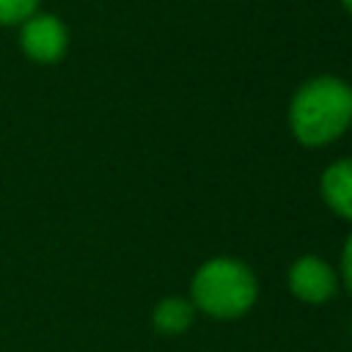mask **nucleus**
<instances>
[{
    "instance_id": "39448f33",
    "label": "nucleus",
    "mask_w": 352,
    "mask_h": 352,
    "mask_svg": "<svg viewBox=\"0 0 352 352\" xmlns=\"http://www.w3.org/2000/svg\"><path fill=\"white\" fill-rule=\"evenodd\" d=\"M319 192L330 212L352 223V157L336 160L322 170Z\"/></svg>"
},
{
    "instance_id": "f03ea898",
    "label": "nucleus",
    "mask_w": 352,
    "mask_h": 352,
    "mask_svg": "<svg viewBox=\"0 0 352 352\" xmlns=\"http://www.w3.org/2000/svg\"><path fill=\"white\" fill-rule=\"evenodd\" d=\"M258 297L256 272L234 256L206 258L190 280V300L195 311L212 319H239Z\"/></svg>"
},
{
    "instance_id": "9d476101",
    "label": "nucleus",
    "mask_w": 352,
    "mask_h": 352,
    "mask_svg": "<svg viewBox=\"0 0 352 352\" xmlns=\"http://www.w3.org/2000/svg\"><path fill=\"white\" fill-rule=\"evenodd\" d=\"M349 129H352V126H349Z\"/></svg>"
},
{
    "instance_id": "1a4fd4ad",
    "label": "nucleus",
    "mask_w": 352,
    "mask_h": 352,
    "mask_svg": "<svg viewBox=\"0 0 352 352\" xmlns=\"http://www.w3.org/2000/svg\"><path fill=\"white\" fill-rule=\"evenodd\" d=\"M341 6H344V8L349 11V14H352V0H341Z\"/></svg>"
},
{
    "instance_id": "f257e3e1",
    "label": "nucleus",
    "mask_w": 352,
    "mask_h": 352,
    "mask_svg": "<svg viewBox=\"0 0 352 352\" xmlns=\"http://www.w3.org/2000/svg\"><path fill=\"white\" fill-rule=\"evenodd\" d=\"M286 116L302 146H327L352 126V85L336 74L311 77L294 91Z\"/></svg>"
},
{
    "instance_id": "7ed1b4c3",
    "label": "nucleus",
    "mask_w": 352,
    "mask_h": 352,
    "mask_svg": "<svg viewBox=\"0 0 352 352\" xmlns=\"http://www.w3.org/2000/svg\"><path fill=\"white\" fill-rule=\"evenodd\" d=\"M19 50L33 63H58L69 50V30L55 14H33L19 25Z\"/></svg>"
},
{
    "instance_id": "423d86ee",
    "label": "nucleus",
    "mask_w": 352,
    "mask_h": 352,
    "mask_svg": "<svg viewBox=\"0 0 352 352\" xmlns=\"http://www.w3.org/2000/svg\"><path fill=\"white\" fill-rule=\"evenodd\" d=\"M192 319H195V305L190 297H176V294L162 297L151 311V324L162 336H182L184 330H190Z\"/></svg>"
},
{
    "instance_id": "20e7f679",
    "label": "nucleus",
    "mask_w": 352,
    "mask_h": 352,
    "mask_svg": "<svg viewBox=\"0 0 352 352\" xmlns=\"http://www.w3.org/2000/svg\"><path fill=\"white\" fill-rule=\"evenodd\" d=\"M286 286H289V292L300 302L322 305L330 297H336V292H338V272L322 256L305 253V256L292 261V267L286 272Z\"/></svg>"
},
{
    "instance_id": "6e6552de",
    "label": "nucleus",
    "mask_w": 352,
    "mask_h": 352,
    "mask_svg": "<svg viewBox=\"0 0 352 352\" xmlns=\"http://www.w3.org/2000/svg\"><path fill=\"white\" fill-rule=\"evenodd\" d=\"M338 280L352 292V231L341 248V264H338Z\"/></svg>"
},
{
    "instance_id": "0eeeda50",
    "label": "nucleus",
    "mask_w": 352,
    "mask_h": 352,
    "mask_svg": "<svg viewBox=\"0 0 352 352\" xmlns=\"http://www.w3.org/2000/svg\"><path fill=\"white\" fill-rule=\"evenodd\" d=\"M41 0H0V25L11 28V25H22L28 16H33L38 11Z\"/></svg>"
}]
</instances>
